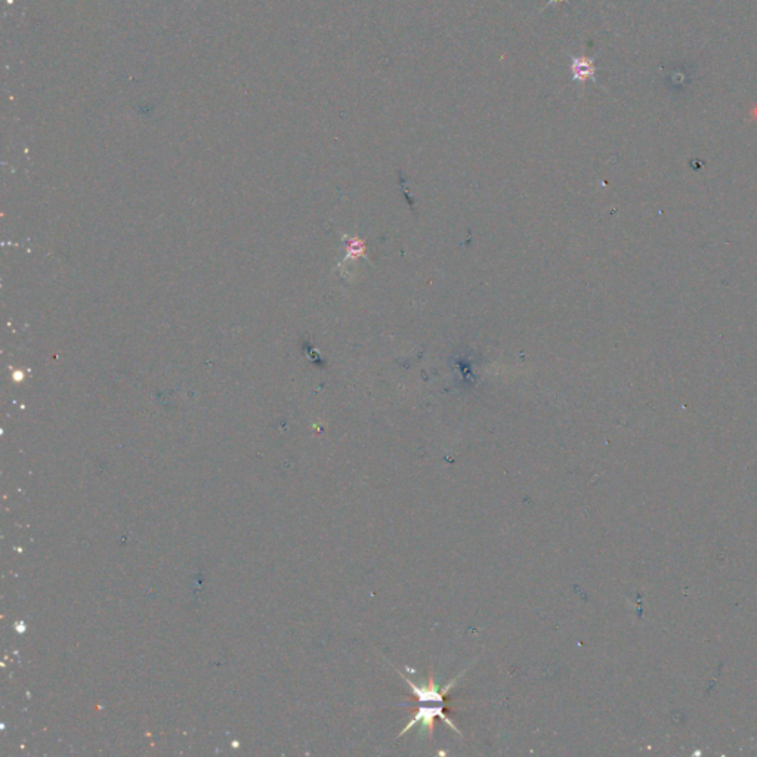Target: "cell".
<instances>
[{"label": "cell", "instance_id": "obj_1", "mask_svg": "<svg viewBox=\"0 0 757 757\" xmlns=\"http://www.w3.org/2000/svg\"><path fill=\"white\" fill-rule=\"evenodd\" d=\"M397 671L399 673L401 678L404 679L407 682V685L410 686L413 696H414V700L417 703L416 704V713H414L413 719L406 724V728L399 732V737L406 735L407 731L414 728L416 724H421L423 729H428V732L432 734L433 732V723L437 719L442 720L445 724H448L451 729L456 731L459 735H462L460 729L456 727V723L451 722V719L447 716V694L451 689H453V686L457 683V681L462 678L463 673L466 670H463L456 679H453L445 686L435 683V679L432 678V676L428 679V683L418 685V683H414L411 679H409L404 673H401L399 670H397Z\"/></svg>", "mask_w": 757, "mask_h": 757}, {"label": "cell", "instance_id": "obj_2", "mask_svg": "<svg viewBox=\"0 0 757 757\" xmlns=\"http://www.w3.org/2000/svg\"><path fill=\"white\" fill-rule=\"evenodd\" d=\"M570 58H571L570 71H571V78L574 80V82L585 83L587 82V80H590V82H593L594 85H598V80H596V71H598V69H596L593 58H587L585 55H580V57L571 55Z\"/></svg>", "mask_w": 757, "mask_h": 757}, {"label": "cell", "instance_id": "obj_3", "mask_svg": "<svg viewBox=\"0 0 757 757\" xmlns=\"http://www.w3.org/2000/svg\"><path fill=\"white\" fill-rule=\"evenodd\" d=\"M562 2H567V4H570V0H549V2H547V5H546L544 8H547V6H551V5H553V4H562Z\"/></svg>", "mask_w": 757, "mask_h": 757}]
</instances>
